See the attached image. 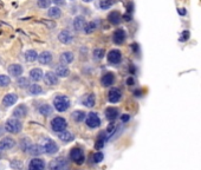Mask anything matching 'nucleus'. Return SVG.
<instances>
[{"mask_svg": "<svg viewBox=\"0 0 201 170\" xmlns=\"http://www.w3.org/2000/svg\"><path fill=\"white\" fill-rule=\"evenodd\" d=\"M58 39L59 42L63 44H70L72 42V34L69 31H62L58 34Z\"/></svg>", "mask_w": 201, "mask_h": 170, "instance_id": "obj_18", "label": "nucleus"}, {"mask_svg": "<svg viewBox=\"0 0 201 170\" xmlns=\"http://www.w3.org/2000/svg\"><path fill=\"white\" fill-rule=\"evenodd\" d=\"M114 74H112L111 72H108L105 73L103 77H102V79H100V83H102L103 86H110L112 85V83H114Z\"/></svg>", "mask_w": 201, "mask_h": 170, "instance_id": "obj_23", "label": "nucleus"}, {"mask_svg": "<svg viewBox=\"0 0 201 170\" xmlns=\"http://www.w3.org/2000/svg\"><path fill=\"white\" fill-rule=\"evenodd\" d=\"M104 56H105L104 50H102V48H96V50H94V57H95V59H103Z\"/></svg>", "mask_w": 201, "mask_h": 170, "instance_id": "obj_39", "label": "nucleus"}, {"mask_svg": "<svg viewBox=\"0 0 201 170\" xmlns=\"http://www.w3.org/2000/svg\"><path fill=\"white\" fill-rule=\"evenodd\" d=\"M21 123L19 122L18 118H10L6 121L5 123V129H6V131L11 132V134H18L21 131Z\"/></svg>", "mask_w": 201, "mask_h": 170, "instance_id": "obj_2", "label": "nucleus"}, {"mask_svg": "<svg viewBox=\"0 0 201 170\" xmlns=\"http://www.w3.org/2000/svg\"><path fill=\"white\" fill-rule=\"evenodd\" d=\"M178 12H179V14H181V16H185V14H186V11H185V8H179V10H178Z\"/></svg>", "mask_w": 201, "mask_h": 170, "instance_id": "obj_52", "label": "nucleus"}, {"mask_svg": "<svg viewBox=\"0 0 201 170\" xmlns=\"http://www.w3.org/2000/svg\"><path fill=\"white\" fill-rule=\"evenodd\" d=\"M60 61L63 64H70L73 61V55L71 52H64L60 55Z\"/></svg>", "mask_w": 201, "mask_h": 170, "instance_id": "obj_28", "label": "nucleus"}, {"mask_svg": "<svg viewBox=\"0 0 201 170\" xmlns=\"http://www.w3.org/2000/svg\"><path fill=\"white\" fill-rule=\"evenodd\" d=\"M52 1H53L56 5H58V6H62V5L65 4V0H52Z\"/></svg>", "mask_w": 201, "mask_h": 170, "instance_id": "obj_46", "label": "nucleus"}, {"mask_svg": "<svg viewBox=\"0 0 201 170\" xmlns=\"http://www.w3.org/2000/svg\"><path fill=\"white\" fill-rule=\"evenodd\" d=\"M11 165H12V168H21V163L19 161H16V162L13 161L11 163Z\"/></svg>", "mask_w": 201, "mask_h": 170, "instance_id": "obj_44", "label": "nucleus"}, {"mask_svg": "<svg viewBox=\"0 0 201 170\" xmlns=\"http://www.w3.org/2000/svg\"><path fill=\"white\" fill-rule=\"evenodd\" d=\"M85 25H86V21H85L84 17H82V16H78V17H76V18H75V20H73V27H75V30H76V31H81V30H84Z\"/></svg>", "mask_w": 201, "mask_h": 170, "instance_id": "obj_15", "label": "nucleus"}, {"mask_svg": "<svg viewBox=\"0 0 201 170\" xmlns=\"http://www.w3.org/2000/svg\"><path fill=\"white\" fill-rule=\"evenodd\" d=\"M44 82L47 85H56L58 83V76L53 72H46L44 74Z\"/></svg>", "mask_w": 201, "mask_h": 170, "instance_id": "obj_13", "label": "nucleus"}, {"mask_svg": "<svg viewBox=\"0 0 201 170\" xmlns=\"http://www.w3.org/2000/svg\"><path fill=\"white\" fill-rule=\"evenodd\" d=\"M83 1H84V3H91L92 0H83Z\"/></svg>", "mask_w": 201, "mask_h": 170, "instance_id": "obj_54", "label": "nucleus"}, {"mask_svg": "<svg viewBox=\"0 0 201 170\" xmlns=\"http://www.w3.org/2000/svg\"><path fill=\"white\" fill-rule=\"evenodd\" d=\"M72 118H73V121H75V122L79 123V122L84 121V119L86 118V117H85V113H84L83 111L77 110V111H75V112L72 113Z\"/></svg>", "mask_w": 201, "mask_h": 170, "instance_id": "obj_31", "label": "nucleus"}, {"mask_svg": "<svg viewBox=\"0 0 201 170\" xmlns=\"http://www.w3.org/2000/svg\"><path fill=\"white\" fill-rule=\"evenodd\" d=\"M47 14H49V17L50 18H53V19H57V18H59L60 17V14H62V12H60V10L58 8V7H51L49 10V12H47Z\"/></svg>", "mask_w": 201, "mask_h": 170, "instance_id": "obj_33", "label": "nucleus"}, {"mask_svg": "<svg viewBox=\"0 0 201 170\" xmlns=\"http://www.w3.org/2000/svg\"><path fill=\"white\" fill-rule=\"evenodd\" d=\"M18 100V96L14 94H8L3 98V104L5 107H11Z\"/></svg>", "mask_w": 201, "mask_h": 170, "instance_id": "obj_20", "label": "nucleus"}, {"mask_svg": "<svg viewBox=\"0 0 201 170\" xmlns=\"http://www.w3.org/2000/svg\"><path fill=\"white\" fill-rule=\"evenodd\" d=\"M125 37H127V33L124 32V30L118 29V30H116V31L114 32V34H112V40H114L115 44L121 45V44L124 43Z\"/></svg>", "mask_w": 201, "mask_h": 170, "instance_id": "obj_6", "label": "nucleus"}, {"mask_svg": "<svg viewBox=\"0 0 201 170\" xmlns=\"http://www.w3.org/2000/svg\"><path fill=\"white\" fill-rule=\"evenodd\" d=\"M32 144L30 143V139L29 138H23L21 139V143H20V148L23 149V150H25V151H29V149H30V147H31Z\"/></svg>", "mask_w": 201, "mask_h": 170, "instance_id": "obj_38", "label": "nucleus"}, {"mask_svg": "<svg viewBox=\"0 0 201 170\" xmlns=\"http://www.w3.org/2000/svg\"><path fill=\"white\" fill-rule=\"evenodd\" d=\"M38 60H39L40 64L46 65V64H49V63H51V60H52V55L50 53L49 51H44V52H42V53L39 55Z\"/></svg>", "mask_w": 201, "mask_h": 170, "instance_id": "obj_21", "label": "nucleus"}, {"mask_svg": "<svg viewBox=\"0 0 201 170\" xmlns=\"http://www.w3.org/2000/svg\"><path fill=\"white\" fill-rule=\"evenodd\" d=\"M11 83V79L8 76H5V74H0V87H5V86H8Z\"/></svg>", "mask_w": 201, "mask_h": 170, "instance_id": "obj_36", "label": "nucleus"}, {"mask_svg": "<svg viewBox=\"0 0 201 170\" xmlns=\"http://www.w3.org/2000/svg\"><path fill=\"white\" fill-rule=\"evenodd\" d=\"M134 78L133 77H129L128 79H127V85H129V86H131V85H134Z\"/></svg>", "mask_w": 201, "mask_h": 170, "instance_id": "obj_47", "label": "nucleus"}, {"mask_svg": "<svg viewBox=\"0 0 201 170\" xmlns=\"http://www.w3.org/2000/svg\"><path fill=\"white\" fill-rule=\"evenodd\" d=\"M123 19H124L125 21H130V20H131V16H130V13H127V14H124V16H123Z\"/></svg>", "mask_w": 201, "mask_h": 170, "instance_id": "obj_49", "label": "nucleus"}, {"mask_svg": "<svg viewBox=\"0 0 201 170\" xmlns=\"http://www.w3.org/2000/svg\"><path fill=\"white\" fill-rule=\"evenodd\" d=\"M83 104L86 108H92L95 105V96L94 95H88L83 99Z\"/></svg>", "mask_w": 201, "mask_h": 170, "instance_id": "obj_32", "label": "nucleus"}, {"mask_svg": "<svg viewBox=\"0 0 201 170\" xmlns=\"http://www.w3.org/2000/svg\"><path fill=\"white\" fill-rule=\"evenodd\" d=\"M5 130H6L5 128H3V126H0V136H1V135H3L4 132H5Z\"/></svg>", "mask_w": 201, "mask_h": 170, "instance_id": "obj_53", "label": "nucleus"}, {"mask_svg": "<svg viewBox=\"0 0 201 170\" xmlns=\"http://www.w3.org/2000/svg\"><path fill=\"white\" fill-rule=\"evenodd\" d=\"M103 157H104V155L102 152H96L94 155V162L95 163H99V162H102L103 161Z\"/></svg>", "mask_w": 201, "mask_h": 170, "instance_id": "obj_42", "label": "nucleus"}, {"mask_svg": "<svg viewBox=\"0 0 201 170\" xmlns=\"http://www.w3.org/2000/svg\"><path fill=\"white\" fill-rule=\"evenodd\" d=\"M85 122H86V125L89 126V128H97L99 126L100 124V119H99V117L96 112H89L86 116V118H85Z\"/></svg>", "mask_w": 201, "mask_h": 170, "instance_id": "obj_5", "label": "nucleus"}, {"mask_svg": "<svg viewBox=\"0 0 201 170\" xmlns=\"http://www.w3.org/2000/svg\"><path fill=\"white\" fill-rule=\"evenodd\" d=\"M96 27H97V24H96L95 21L86 23L85 27H84V32H85L86 34H90V33H92V32L96 30Z\"/></svg>", "mask_w": 201, "mask_h": 170, "instance_id": "obj_34", "label": "nucleus"}, {"mask_svg": "<svg viewBox=\"0 0 201 170\" xmlns=\"http://www.w3.org/2000/svg\"><path fill=\"white\" fill-rule=\"evenodd\" d=\"M58 137H59V139H60V141L65 142V143L71 142V141H73V138H75V136H73V135H72L70 131H66V130H64V131L59 132Z\"/></svg>", "mask_w": 201, "mask_h": 170, "instance_id": "obj_26", "label": "nucleus"}, {"mask_svg": "<svg viewBox=\"0 0 201 170\" xmlns=\"http://www.w3.org/2000/svg\"><path fill=\"white\" fill-rule=\"evenodd\" d=\"M38 57H39L38 53H37L34 50H29V51L25 52V58H26L27 61H34V60L38 59Z\"/></svg>", "mask_w": 201, "mask_h": 170, "instance_id": "obj_30", "label": "nucleus"}, {"mask_svg": "<svg viewBox=\"0 0 201 170\" xmlns=\"http://www.w3.org/2000/svg\"><path fill=\"white\" fill-rule=\"evenodd\" d=\"M114 3H115V0H102L100 4H99V6H100V8H102V10H108V8H110L112 6V4H114Z\"/></svg>", "mask_w": 201, "mask_h": 170, "instance_id": "obj_37", "label": "nucleus"}, {"mask_svg": "<svg viewBox=\"0 0 201 170\" xmlns=\"http://www.w3.org/2000/svg\"><path fill=\"white\" fill-rule=\"evenodd\" d=\"M29 92H30V95H32V96H37V95H40V94L43 92V89H42L40 85H38V84H32V85H30V87H29Z\"/></svg>", "mask_w": 201, "mask_h": 170, "instance_id": "obj_29", "label": "nucleus"}, {"mask_svg": "<svg viewBox=\"0 0 201 170\" xmlns=\"http://www.w3.org/2000/svg\"><path fill=\"white\" fill-rule=\"evenodd\" d=\"M122 60V55L118 50H111L108 53V61L111 64H118Z\"/></svg>", "mask_w": 201, "mask_h": 170, "instance_id": "obj_7", "label": "nucleus"}, {"mask_svg": "<svg viewBox=\"0 0 201 170\" xmlns=\"http://www.w3.org/2000/svg\"><path fill=\"white\" fill-rule=\"evenodd\" d=\"M188 38H189V32H188V31H183L182 34H181V37H180V42H186V40H188Z\"/></svg>", "mask_w": 201, "mask_h": 170, "instance_id": "obj_43", "label": "nucleus"}, {"mask_svg": "<svg viewBox=\"0 0 201 170\" xmlns=\"http://www.w3.org/2000/svg\"><path fill=\"white\" fill-rule=\"evenodd\" d=\"M18 85L20 86V87H30V82H29V79L27 78H25V77H20L19 79H18Z\"/></svg>", "mask_w": 201, "mask_h": 170, "instance_id": "obj_40", "label": "nucleus"}, {"mask_svg": "<svg viewBox=\"0 0 201 170\" xmlns=\"http://www.w3.org/2000/svg\"><path fill=\"white\" fill-rule=\"evenodd\" d=\"M45 163L40 158H33L29 164V170H44Z\"/></svg>", "mask_w": 201, "mask_h": 170, "instance_id": "obj_10", "label": "nucleus"}, {"mask_svg": "<svg viewBox=\"0 0 201 170\" xmlns=\"http://www.w3.org/2000/svg\"><path fill=\"white\" fill-rule=\"evenodd\" d=\"M39 112L43 115V116H49V115H51L52 113V108L47 105V104H44V105H42L39 108Z\"/></svg>", "mask_w": 201, "mask_h": 170, "instance_id": "obj_35", "label": "nucleus"}, {"mask_svg": "<svg viewBox=\"0 0 201 170\" xmlns=\"http://www.w3.org/2000/svg\"><path fill=\"white\" fill-rule=\"evenodd\" d=\"M123 17L120 14V12L118 11H112L110 14L108 16V20L112 24V25H118L121 21H122Z\"/></svg>", "mask_w": 201, "mask_h": 170, "instance_id": "obj_14", "label": "nucleus"}, {"mask_svg": "<svg viewBox=\"0 0 201 170\" xmlns=\"http://www.w3.org/2000/svg\"><path fill=\"white\" fill-rule=\"evenodd\" d=\"M107 131H100V134L98 135V137H97V141H96V144H95V147H96V149H100V148H103V145H104V143H105V141H107Z\"/></svg>", "mask_w": 201, "mask_h": 170, "instance_id": "obj_24", "label": "nucleus"}, {"mask_svg": "<svg viewBox=\"0 0 201 170\" xmlns=\"http://www.w3.org/2000/svg\"><path fill=\"white\" fill-rule=\"evenodd\" d=\"M105 117L107 119L112 122L118 117V110L116 108H107L105 109Z\"/></svg>", "mask_w": 201, "mask_h": 170, "instance_id": "obj_19", "label": "nucleus"}, {"mask_svg": "<svg viewBox=\"0 0 201 170\" xmlns=\"http://www.w3.org/2000/svg\"><path fill=\"white\" fill-rule=\"evenodd\" d=\"M121 119H122V122H123V123H127V122L130 119V117H129L128 115H123V116L121 117Z\"/></svg>", "mask_w": 201, "mask_h": 170, "instance_id": "obj_45", "label": "nucleus"}, {"mask_svg": "<svg viewBox=\"0 0 201 170\" xmlns=\"http://www.w3.org/2000/svg\"><path fill=\"white\" fill-rule=\"evenodd\" d=\"M70 158L77 164H83L84 162V154L83 150L79 148H73L70 151Z\"/></svg>", "mask_w": 201, "mask_h": 170, "instance_id": "obj_4", "label": "nucleus"}, {"mask_svg": "<svg viewBox=\"0 0 201 170\" xmlns=\"http://www.w3.org/2000/svg\"><path fill=\"white\" fill-rule=\"evenodd\" d=\"M127 11H128V13H131L133 12V4L131 3H129L127 5Z\"/></svg>", "mask_w": 201, "mask_h": 170, "instance_id": "obj_50", "label": "nucleus"}, {"mask_svg": "<svg viewBox=\"0 0 201 170\" xmlns=\"http://www.w3.org/2000/svg\"><path fill=\"white\" fill-rule=\"evenodd\" d=\"M43 76H44V73H43V71L40 69H33V70L30 71V77H31V79L34 81V82L42 81Z\"/></svg>", "mask_w": 201, "mask_h": 170, "instance_id": "obj_22", "label": "nucleus"}, {"mask_svg": "<svg viewBox=\"0 0 201 170\" xmlns=\"http://www.w3.org/2000/svg\"><path fill=\"white\" fill-rule=\"evenodd\" d=\"M44 24H46L50 29H53L55 26H56V24H55V23H52V21H44Z\"/></svg>", "mask_w": 201, "mask_h": 170, "instance_id": "obj_48", "label": "nucleus"}, {"mask_svg": "<svg viewBox=\"0 0 201 170\" xmlns=\"http://www.w3.org/2000/svg\"><path fill=\"white\" fill-rule=\"evenodd\" d=\"M50 168H51V170H66L68 164H66L65 160L57 158V160H55V161L51 162V164H50Z\"/></svg>", "mask_w": 201, "mask_h": 170, "instance_id": "obj_8", "label": "nucleus"}, {"mask_svg": "<svg viewBox=\"0 0 201 170\" xmlns=\"http://www.w3.org/2000/svg\"><path fill=\"white\" fill-rule=\"evenodd\" d=\"M8 73L13 77H19L23 73V66L19 64H12L8 68Z\"/></svg>", "mask_w": 201, "mask_h": 170, "instance_id": "obj_17", "label": "nucleus"}, {"mask_svg": "<svg viewBox=\"0 0 201 170\" xmlns=\"http://www.w3.org/2000/svg\"><path fill=\"white\" fill-rule=\"evenodd\" d=\"M3 149H0V157H1V156H3V151H1Z\"/></svg>", "mask_w": 201, "mask_h": 170, "instance_id": "obj_55", "label": "nucleus"}, {"mask_svg": "<svg viewBox=\"0 0 201 170\" xmlns=\"http://www.w3.org/2000/svg\"><path fill=\"white\" fill-rule=\"evenodd\" d=\"M16 144V141L13 138H11V137H5L3 138L1 141H0V149H3V150H8L11 148H13Z\"/></svg>", "mask_w": 201, "mask_h": 170, "instance_id": "obj_12", "label": "nucleus"}, {"mask_svg": "<svg viewBox=\"0 0 201 170\" xmlns=\"http://www.w3.org/2000/svg\"><path fill=\"white\" fill-rule=\"evenodd\" d=\"M52 0H38L37 1V4H38V6L40 8H47L50 6V4H51Z\"/></svg>", "mask_w": 201, "mask_h": 170, "instance_id": "obj_41", "label": "nucleus"}, {"mask_svg": "<svg viewBox=\"0 0 201 170\" xmlns=\"http://www.w3.org/2000/svg\"><path fill=\"white\" fill-rule=\"evenodd\" d=\"M69 73H70L69 69L66 66H64V65H58V66L56 68V74L58 77H63V78H64V77H68Z\"/></svg>", "mask_w": 201, "mask_h": 170, "instance_id": "obj_27", "label": "nucleus"}, {"mask_svg": "<svg viewBox=\"0 0 201 170\" xmlns=\"http://www.w3.org/2000/svg\"><path fill=\"white\" fill-rule=\"evenodd\" d=\"M71 1H73V0H71Z\"/></svg>", "mask_w": 201, "mask_h": 170, "instance_id": "obj_56", "label": "nucleus"}, {"mask_svg": "<svg viewBox=\"0 0 201 170\" xmlns=\"http://www.w3.org/2000/svg\"><path fill=\"white\" fill-rule=\"evenodd\" d=\"M27 115V108L25 105H19L14 110H13V117L14 118H23V117H25Z\"/></svg>", "mask_w": 201, "mask_h": 170, "instance_id": "obj_16", "label": "nucleus"}, {"mask_svg": "<svg viewBox=\"0 0 201 170\" xmlns=\"http://www.w3.org/2000/svg\"><path fill=\"white\" fill-rule=\"evenodd\" d=\"M53 105H55V108H56L57 111L63 112V111H65V110L69 109V107H70V100H69V98H68L66 96L60 95V96H57V97L55 98Z\"/></svg>", "mask_w": 201, "mask_h": 170, "instance_id": "obj_1", "label": "nucleus"}, {"mask_svg": "<svg viewBox=\"0 0 201 170\" xmlns=\"http://www.w3.org/2000/svg\"><path fill=\"white\" fill-rule=\"evenodd\" d=\"M44 149H45V152H47L49 155H53L58 151V145L56 144V143L51 139H49L45 142L44 144Z\"/></svg>", "mask_w": 201, "mask_h": 170, "instance_id": "obj_11", "label": "nucleus"}, {"mask_svg": "<svg viewBox=\"0 0 201 170\" xmlns=\"http://www.w3.org/2000/svg\"><path fill=\"white\" fill-rule=\"evenodd\" d=\"M121 90L117 89V87H112L109 94H108V98H109V102L110 103H117L120 99H121Z\"/></svg>", "mask_w": 201, "mask_h": 170, "instance_id": "obj_9", "label": "nucleus"}, {"mask_svg": "<svg viewBox=\"0 0 201 170\" xmlns=\"http://www.w3.org/2000/svg\"><path fill=\"white\" fill-rule=\"evenodd\" d=\"M44 151H45L44 147L38 145V144L31 145L30 149H29V154H31V155H33V156H39V155H42Z\"/></svg>", "mask_w": 201, "mask_h": 170, "instance_id": "obj_25", "label": "nucleus"}, {"mask_svg": "<svg viewBox=\"0 0 201 170\" xmlns=\"http://www.w3.org/2000/svg\"><path fill=\"white\" fill-rule=\"evenodd\" d=\"M131 48H133V51L137 52V51H139V45H137V44H133L131 45Z\"/></svg>", "mask_w": 201, "mask_h": 170, "instance_id": "obj_51", "label": "nucleus"}, {"mask_svg": "<svg viewBox=\"0 0 201 170\" xmlns=\"http://www.w3.org/2000/svg\"><path fill=\"white\" fill-rule=\"evenodd\" d=\"M66 125H68V123L63 117H56V118H53L51 122V126L53 129V131H56V132L64 131L66 129Z\"/></svg>", "mask_w": 201, "mask_h": 170, "instance_id": "obj_3", "label": "nucleus"}]
</instances>
